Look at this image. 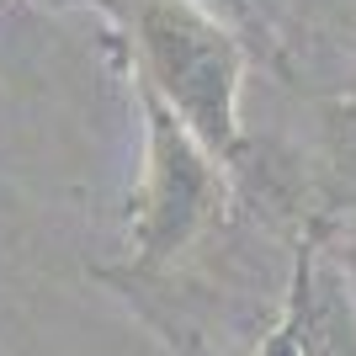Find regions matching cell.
I'll use <instances>...</instances> for the list:
<instances>
[{
  "instance_id": "obj_1",
  "label": "cell",
  "mask_w": 356,
  "mask_h": 356,
  "mask_svg": "<svg viewBox=\"0 0 356 356\" xmlns=\"http://www.w3.org/2000/svg\"><path fill=\"white\" fill-rule=\"evenodd\" d=\"M138 80L192 128L218 160L239 149V80L245 54L218 16L197 0H138L134 11Z\"/></svg>"
},
{
  "instance_id": "obj_2",
  "label": "cell",
  "mask_w": 356,
  "mask_h": 356,
  "mask_svg": "<svg viewBox=\"0 0 356 356\" xmlns=\"http://www.w3.org/2000/svg\"><path fill=\"white\" fill-rule=\"evenodd\" d=\"M144 96V176L134 197V261L144 271L176 261L223 213V160L213 154L154 90Z\"/></svg>"
},
{
  "instance_id": "obj_3",
  "label": "cell",
  "mask_w": 356,
  "mask_h": 356,
  "mask_svg": "<svg viewBox=\"0 0 356 356\" xmlns=\"http://www.w3.org/2000/svg\"><path fill=\"white\" fill-rule=\"evenodd\" d=\"M319 144H325V181L335 202L356 213V102L335 96L319 106Z\"/></svg>"
}]
</instances>
